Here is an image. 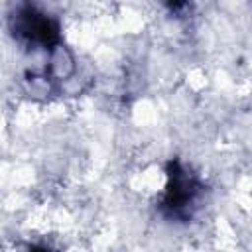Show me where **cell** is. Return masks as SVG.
<instances>
[{"mask_svg": "<svg viewBox=\"0 0 252 252\" xmlns=\"http://www.w3.org/2000/svg\"><path fill=\"white\" fill-rule=\"evenodd\" d=\"M51 85H53V81L45 75V71H41V73H32V75H28V79H26V91H28V94L33 96V98H45V96H49Z\"/></svg>", "mask_w": 252, "mask_h": 252, "instance_id": "obj_2", "label": "cell"}, {"mask_svg": "<svg viewBox=\"0 0 252 252\" xmlns=\"http://www.w3.org/2000/svg\"><path fill=\"white\" fill-rule=\"evenodd\" d=\"M43 71L53 83H61V85L77 77V57L73 49L63 41H57L51 47H47Z\"/></svg>", "mask_w": 252, "mask_h": 252, "instance_id": "obj_1", "label": "cell"}]
</instances>
